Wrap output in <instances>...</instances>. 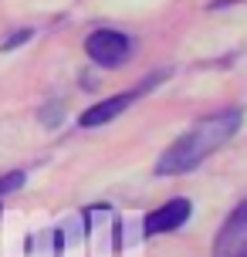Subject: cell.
I'll use <instances>...</instances> for the list:
<instances>
[{
  "instance_id": "6da1fadb",
  "label": "cell",
  "mask_w": 247,
  "mask_h": 257,
  "mask_svg": "<svg viewBox=\"0 0 247 257\" xmlns=\"http://www.w3.org/2000/svg\"><path fill=\"white\" fill-rule=\"evenodd\" d=\"M240 128V108H223L213 115H203L193 128H186L180 139L156 159V176H183L193 173L207 156H213L223 142Z\"/></svg>"
},
{
  "instance_id": "7a4b0ae2",
  "label": "cell",
  "mask_w": 247,
  "mask_h": 257,
  "mask_svg": "<svg viewBox=\"0 0 247 257\" xmlns=\"http://www.w3.org/2000/svg\"><path fill=\"white\" fill-rule=\"evenodd\" d=\"M159 81H166V71H153V75L143 78L139 85H132L129 91H118V95H108V98H102V102L88 105V108L78 115V125H81V128H98V125H105V122L118 118L122 112H129V108L139 102L143 95H149V91L156 88Z\"/></svg>"
},
{
  "instance_id": "3957f363",
  "label": "cell",
  "mask_w": 247,
  "mask_h": 257,
  "mask_svg": "<svg viewBox=\"0 0 247 257\" xmlns=\"http://www.w3.org/2000/svg\"><path fill=\"white\" fill-rule=\"evenodd\" d=\"M85 54L98 68H122L132 54V38L115 27H98L85 38Z\"/></svg>"
},
{
  "instance_id": "277c9868",
  "label": "cell",
  "mask_w": 247,
  "mask_h": 257,
  "mask_svg": "<svg viewBox=\"0 0 247 257\" xmlns=\"http://www.w3.org/2000/svg\"><path fill=\"white\" fill-rule=\"evenodd\" d=\"M190 213H193V203H190L186 196H173V200H166L163 206H156L153 213H146V220H143V233H146V237L173 233V230H180L183 223L190 220Z\"/></svg>"
},
{
  "instance_id": "5b68a950",
  "label": "cell",
  "mask_w": 247,
  "mask_h": 257,
  "mask_svg": "<svg viewBox=\"0 0 247 257\" xmlns=\"http://www.w3.org/2000/svg\"><path fill=\"white\" fill-rule=\"evenodd\" d=\"M247 200H240V203L227 213V220L220 223V230H217V237H213V250H217V257H227L234 254L240 244H247Z\"/></svg>"
},
{
  "instance_id": "8992f818",
  "label": "cell",
  "mask_w": 247,
  "mask_h": 257,
  "mask_svg": "<svg viewBox=\"0 0 247 257\" xmlns=\"http://www.w3.org/2000/svg\"><path fill=\"white\" fill-rule=\"evenodd\" d=\"M24 183H27L24 169H11V173H4V176H0V200H4L7 193H17Z\"/></svg>"
},
{
  "instance_id": "52a82bcc",
  "label": "cell",
  "mask_w": 247,
  "mask_h": 257,
  "mask_svg": "<svg viewBox=\"0 0 247 257\" xmlns=\"http://www.w3.org/2000/svg\"><path fill=\"white\" fill-rule=\"evenodd\" d=\"M31 38H34V31H31V27H17V31H11V38L0 41V51H14V48L27 44Z\"/></svg>"
},
{
  "instance_id": "ba28073f",
  "label": "cell",
  "mask_w": 247,
  "mask_h": 257,
  "mask_svg": "<svg viewBox=\"0 0 247 257\" xmlns=\"http://www.w3.org/2000/svg\"><path fill=\"white\" fill-rule=\"evenodd\" d=\"M227 257H247V244H240V247L234 250V254H227Z\"/></svg>"
},
{
  "instance_id": "9c48e42d",
  "label": "cell",
  "mask_w": 247,
  "mask_h": 257,
  "mask_svg": "<svg viewBox=\"0 0 247 257\" xmlns=\"http://www.w3.org/2000/svg\"><path fill=\"white\" fill-rule=\"evenodd\" d=\"M0 213H4V203H0Z\"/></svg>"
}]
</instances>
